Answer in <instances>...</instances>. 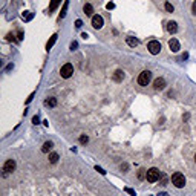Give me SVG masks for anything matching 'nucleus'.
<instances>
[{
  "label": "nucleus",
  "instance_id": "nucleus-5",
  "mask_svg": "<svg viewBox=\"0 0 196 196\" xmlns=\"http://www.w3.org/2000/svg\"><path fill=\"white\" fill-rule=\"evenodd\" d=\"M147 49H149V52L152 55H156L161 51V43L156 41V40H152V41H149V44H147Z\"/></svg>",
  "mask_w": 196,
  "mask_h": 196
},
{
  "label": "nucleus",
  "instance_id": "nucleus-30",
  "mask_svg": "<svg viewBox=\"0 0 196 196\" xmlns=\"http://www.w3.org/2000/svg\"><path fill=\"white\" fill-rule=\"evenodd\" d=\"M32 98H34V93H31V95H29V98H28V100H26V104L32 101Z\"/></svg>",
  "mask_w": 196,
  "mask_h": 196
},
{
  "label": "nucleus",
  "instance_id": "nucleus-4",
  "mask_svg": "<svg viewBox=\"0 0 196 196\" xmlns=\"http://www.w3.org/2000/svg\"><path fill=\"white\" fill-rule=\"evenodd\" d=\"M72 74H74V66H72L70 63H64V64L61 66V69H60V75H61L63 78H69Z\"/></svg>",
  "mask_w": 196,
  "mask_h": 196
},
{
  "label": "nucleus",
  "instance_id": "nucleus-32",
  "mask_svg": "<svg viewBox=\"0 0 196 196\" xmlns=\"http://www.w3.org/2000/svg\"><path fill=\"white\" fill-rule=\"evenodd\" d=\"M81 37H83V38H84V40H86V38H87V37H89V35H87V34H86V32H83V34H81Z\"/></svg>",
  "mask_w": 196,
  "mask_h": 196
},
{
  "label": "nucleus",
  "instance_id": "nucleus-12",
  "mask_svg": "<svg viewBox=\"0 0 196 196\" xmlns=\"http://www.w3.org/2000/svg\"><path fill=\"white\" fill-rule=\"evenodd\" d=\"M57 37H58V35H57V34H54L51 38H49V41L46 43V49H47V51H49V49H51L54 44H55V41H57Z\"/></svg>",
  "mask_w": 196,
  "mask_h": 196
},
{
  "label": "nucleus",
  "instance_id": "nucleus-11",
  "mask_svg": "<svg viewBox=\"0 0 196 196\" xmlns=\"http://www.w3.org/2000/svg\"><path fill=\"white\" fill-rule=\"evenodd\" d=\"M153 84H155V89H158V90H159V89H164V87H165V80H164V78H156Z\"/></svg>",
  "mask_w": 196,
  "mask_h": 196
},
{
  "label": "nucleus",
  "instance_id": "nucleus-7",
  "mask_svg": "<svg viewBox=\"0 0 196 196\" xmlns=\"http://www.w3.org/2000/svg\"><path fill=\"white\" fill-rule=\"evenodd\" d=\"M168 47H170L172 52H178L179 49H181V44H179V41L176 38H170L168 40Z\"/></svg>",
  "mask_w": 196,
  "mask_h": 196
},
{
  "label": "nucleus",
  "instance_id": "nucleus-25",
  "mask_svg": "<svg viewBox=\"0 0 196 196\" xmlns=\"http://www.w3.org/2000/svg\"><path fill=\"white\" fill-rule=\"evenodd\" d=\"M106 8L110 11V9H113V8H115V3H112V2H110V3H107V5H106Z\"/></svg>",
  "mask_w": 196,
  "mask_h": 196
},
{
  "label": "nucleus",
  "instance_id": "nucleus-21",
  "mask_svg": "<svg viewBox=\"0 0 196 196\" xmlns=\"http://www.w3.org/2000/svg\"><path fill=\"white\" fill-rule=\"evenodd\" d=\"M164 8H165V11H167V12H173V11H175V8H173V5H172L170 2H165V5H164Z\"/></svg>",
  "mask_w": 196,
  "mask_h": 196
},
{
  "label": "nucleus",
  "instance_id": "nucleus-33",
  "mask_svg": "<svg viewBox=\"0 0 196 196\" xmlns=\"http://www.w3.org/2000/svg\"><path fill=\"white\" fill-rule=\"evenodd\" d=\"M194 161H196V155H194Z\"/></svg>",
  "mask_w": 196,
  "mask_h": 196
},
{
  "label": "nucleus",
  "instance_id": "nucleus-22",
  "mask_svg": "<svg viewBox=\"0 0 196 196\" xmlns=\"http://www.w3.org/2000/svg\"><path fill=\"white\" fill-rule=\"evenodd\" d=\"M87 141H89V138H87L86 135H81V136H80V142H81V144H86Z\"/></svg>",
  "mask_w": 196,
  "mask_h": 196
},
{
  "label": "nucleus",
  "instance_id": "nucleus-19",
  "mask_svg": "<svg viewBox=\"0 0 196 196\" xmlns=\"http://www.w3.org/2000/svg\"><path fill=\"white\" fill-rule=\"evenodd\" d=\"M145 176H147V172L144 168H139L138 170V179H144Z\"/></svg>",
  "mask_w": 196,
  "mask_h": 196
},
{
  "label": "nucleus",
  "instance_id": "nucleus-6",
  "mask_svg": "<svg viewBox=\"0 0 196 196\" xmlns=\"http://www.w3.org/2000/svg\"><path fill=\"white\" fill-rule=\"evenodd\" d=\"M92 26L95 28V29H100V28H103V17L101 15H93L92 17Z\"/></svg>",
  "mask_w": 196,
  "mask_h": 196
},
{
  "label": "nucleus",
  "instance_id": "nucleus-13",
  "mask_svg": "<svg viewBox=\"0 0 196 196\" xmlns=\"http://www.w3.org/2000/svg\"><path fill=\"white\" fill-rule=\"evenodd\" d=\"M126 41H127V44H129V46H132V47H135V46H138V44H139L138 38H135V37H127V38H126Z\"/></svg>",
  "mask_w": 196,
  "mask_h": 196
},
{
  "label": "nucleus",
  "instance_id": "nucleus-31",
  "mask_svg": "<svg viewBox=\"0 0 196 196\" xmlns=\"http://www.w3.org/2000/svg\"><path fill=\"white\" fill-rule=\"evenodd\" d=\"M17 38H18V40H21V38H23V32H21V31L17 34Z\"/></svg>",
  "mask_w": 196,
  "mask_h": 196
},
{
  "label": "nucleus",
  "instance_id": "nucleus-20",
  "mask_svg": "<svg viewBox=\"0 0 196 196\" xmlns=\"http://www.w3.org/2000/svg\"><path fill=\"white\" fill-rule=\"evenodd\" d=\"M67 5H69V2L66 0V2H64V5H63V9H61V12H60V18H63V17L66 15V11H67Z\"/></svg>",
  "mask_w": 196,
  "mask_h": 196
},
{
  "label": "nucleus",
  "instance_id": "nucleus-23",
  "mask_svg": "<svg viewBox=\"0 0 196 196\" xmlns=\"http://www.w3.org/2000/svg\"><path fill=\"white\" fill-rule=\"evenodd\" d=\"M124 190H126V193H129L130 196H136V193H135V190H132V188H129V187H126Z\"/></svg>",
  "mask_w": 196,
  "mask_h": 196
},
{
  "label": "nucleus",
  "instance_id": "nucleus-28",
  "mask_svg": "<svg viewBox=\"0 0 196 196\" xmlns=\"http://www.w3.org/2000/svg\"><path fill=\"white\" fill-rule=\"evenodd\" d=\"M32 122H34V124H38V122H40V118H38V116H34V118H32Z\"/></svg>",
  "mask_w": 196,
  "mask_h": 196
},
{
  "label": "nucleus",
  "instance_id": "nucleus-17",
  "mask_svg": "<svg viewBox=\"0 0 196 196\" xmlns=\"http://www.w3.org/2000/svg\"><path fill=\"white\" fill-rule=\"evenodd\" d=\"M58 161V153H51L49 155V162L51 164H55Z\"/></svg>",
  "mask_w": 196,
  "mask_h": 196
},
{
  "label": "nucleus",
  "instance_id": "nucleus-16",
  "mask_svg": "<svg viewBox=\"0 0 196 196\" xmlns=\"http://www.w3.org/2000/svg\"><path fill=\"white\" fill-rule=\"evenodd\" d=\"M122 78H124V72H122V70H116L115 75H113V80L115 81H121Z\"/></svg>",
  "mask_w": 196,
  "mask_h": 196
},
{
  "label": "nucleus",
  "instance_id": "nucleus-8",
  "mask_svg": "<svg viewBox=\"0 0 196 196\" xmlns=\"http://www.w3.org/2000/svg\"><path fill=\"white\" fill-rule=\"evenodd\" d=\"M14 168H15V161L14 159H8L5 162V165H3V172H5V173H9V172H12Z\"/></svg>",
  "mask_w": 196,
  "mask_h": 196
},
{
  "label": "nucleus",
  "instance_id": "nucleus-27",
  "mask_svg": "<svg viewBox=\"0 0 196 196\" xmlns=\"http://www.w3.org/2000/svg\"><path fill=\"white\" fill-rule=\"evenodd\" d=\"M75 26H77V28H81V26H83V21H81V20H77V21H75Z\"/></svg>",
  "mask_w": 196,
  "mask_h": 196
},
{
  "label": "nucleus",
  "instance_id": "nucleus-24",
  "mask_svg": "<svg viewBox=\"0 0 196 196\" xmlns=\"http://www.w3.org/2000/svg\"><path fill=\"white\" fill-rule=\"evenodd\" d=\"M95 170H96V172H100L101 175H106V172H104V170H103L101 167H98V165H95Z\"/></svg>",
  "mask_w": 196,
  "mask_h": 196
},
{
  "label": "nucleus",
  "instance_id": "nucleus-29",
  "mask_svg": "<svg viewBox=\"0 0 196 196\" xmlns=\"http://www.w3.org/2000/svg\"><path fill=\"white\" fill-rule=\"evenodd\" d=\"M78 44H77V41H72V44H70V49H72V51H74V49H75Z\"/></svg>",
  "mask_w": 196,
  "mask_h": 196
},
{
  "label": "nucleus",
  "instance_id": "nucleus-15",
  "mask_svg": "<svg viewBox=\"0 0 196 196\" xmlns=\"http://www.w3.org/2000/svg\"><path fill=\"white\" fill-rule=\"evenodd\" d=\"M60 2H61V0H52L51 5H49V14H51L52 11H55V8L60 5Z\"/></svg>",
  "mask_w": 196,
  "mask_h": 196
},
{
  "label": "nucleus",
  "instance_id": "nucleus-1",
  "mask_svg": "<svg viewBox=\"0 0 196 196\" xmlns=\"http://www.w3.org/2000/svg\"><path fill=\"white\" fill-rule=\"evenodd\" d=\"M172 184H173L175 187H178V188H182V187L185 185V178H184V175L179 173V172L173 173V175H172Z\"/></svg>",
  "mask_w": 196,
  "mask_h": 196
},
{
  "label": "nucleus",
  "instance_id": "nucleus-26",
  "mask_svg": "<svg viewBox=\"0 0 196 196\" xmlns=\"http://www.w3.org/2000/svg\"><path fill=\"white\" fill-rule=\"evenodd\" d=\"M191 11H193V14L196 15V0L193 2V5H191Z\"/></svg>",
  "mask_w": 196,
  "mask_h": 196
},
{
  "label": "nucleus",
  "instance_id": "nucleus-2",
  "mask_svg": "<svg viewBox=\"0 0 196 196\" xmlns=\"http://www.w3.org/2000/svg\"><path fill=\"white\" fill-rule=\"evenodd\" d=\"M150 80H152V74L149 70H144L138 75V84L139 86H147L150 83Z\"/></svg>",
  "mask_w": 196,
  "mask_h": 196
},
{
  "label": "nucleus",
  "instance_id": "nucleus-9",
  "mask_svg": "<svg viewBox=\"0 0 196 196\" xmlns=\"http://www.w3.org/2000/svg\"><path fill=\"white\" fill-rule=\"evenodd\" d=\"M167 31H168L170 34H175V32L178 31V24H176V21H168V23H167Z\"/></svg>",
  "mask_w": 196,
  "mask_h": 196
},
{
  "label": "nucleus",
  "instance_id": "nucleus-14",
  "mask_svg": "<svg viewBox=\"0 0 196 196\" xmlns=\"http://www.w3.org/2000/svg\"><path fill=\"white\" fill-rule=\"evenodd\" d=\"M83 11H84V14H86V15H92L93 8H92V5H90V3H86V5L83 6Z\"/></svg>",
  "mask_w": 196,
  "mask_h": 196
},
{
  "label": "nucleus",
  "instance_id": "nucleus-10",
  "mask_svg": "<svg viewBox=\"0 0 196 196\" xmlns=\"http://www.w3.org/2000/svg\"><path fill=\"white\" fill-rule=\"evenodd\" d=\"M52 147H54V142H52V141H46V142L43 144V147H41V152H43V153H47L49 150H52Z\"/></svg>",
  "mask_w": 196,
  "mask_h": 196
},
{
  "label": "nucleus",
  "instance_id": "nucleus-18",
  "mask_svg": "<svg viewBox=\"0 0 196 196\" xmlns=\"http://www.w3.org/2000/svg\"><path fill=\"white\" fill-rule=\"evenodd\" d=\"M44 104H46V106H51V107H54V106L57 104V100H55V98H49V100H46V101H44Z\"/></svg>",
  "mask_w": 196,
  "mask_h": 196
},
{
  "label": "nucleus",
  "instance_id": "nucleus-3",
  "mask_svg": "<svg viewBox=\"0 0 196 196\" xmlns=\"http://www.w3.org/2000/svg\"><path fill=\"white\" fill-rule=\"evenodd\" d=\"M159 176H161L159 170H158L156 167H152V168L147 170V176H145V179L149 181V182H155V181L159 179Z\"/></svg>",
  "mask_w": 196,
  "mask_h": 196
}]
</instances>
